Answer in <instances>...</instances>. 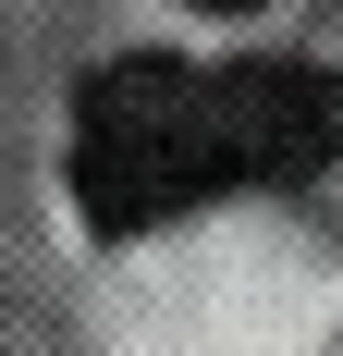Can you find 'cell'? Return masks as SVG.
Returning a JSON list of instances; mask_svg holds the SVG:
<instances>
[{
    "label": "cell",
    "instance_id": "1",
    "mask_svg": "<svg viewBox=\"0 0 343 356\" xmlns=\"http://www.w3.org/2000/svg\"><path fill=\"white\" fill-rule=\"evenodd\" d=\"M74 197L99 234H147V221H184L196 197H233L221 184V136H208V62H99L86 99H74Z\"/></svg>",
    "mask_w": 343,
    "mask_h": 356
},
{
    "label": "cell",
    "instance_id": "3",
    "mask_svg": "<svg viewBox=\"0 0 343 356\" xmlns=\"http://www.w3.org/2000/svg\"><path fill=\"white\" fill-rule=\"evenodd\" d=\"M196 13H258V0H196Z\"/></svg>",
    "mask_w": 343,
    "mask_h": 356
},
{
    "label": "cell",
    "instance_id": "2",
    "mask_svg": "<svg viewBox=\"0 0 343 356\" xmlns=\"http://www.w3.org/2000/svg\"><path fill=\"white\" fill-rule=\"evenodd\" d=\"M208 136H221V184H307L343 160V74L331 62H221Z\"/></svg>",
    "mask_w": 343,
    "mask_h": 356
}]
</instances>
